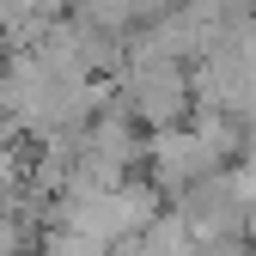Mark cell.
Listing matches in <instances>:
<instances>
[{"label": "cell", "mask_w": 256, "mask_h": 256, "mask_svg": "<svg viewBox=\"0 0 256 256\" xmlns=\"http://www.w3.org/2000/svg\"><path fill=\"white\" fill-rule=\"evenodd\" d=\"M37 256H110V250H98V244H86V238H74V232H49Z\"/></svg>", "instance_id": "7a4b0ae2"}, {"label": "cell", "mask_w": 256, "mask_h": 256, "mask_svg": "<svg viewBox=\"0 0 256 256\" xmlns=\"http://www.w3.org/2000/svg\"><path fill=\"white\" fill-rule=\"evenodd\" d=\"M122 92V110L146 122V128H177L189 98H196V86H189V68L183 61H165V55H134L116 80Z\"/></svg>", "instance_id": "6da1fadb"}]
</instances>
